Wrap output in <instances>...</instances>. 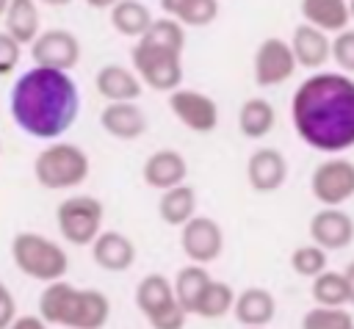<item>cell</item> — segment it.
Listing matches in <instances>:
<instances>
[{"label": "cell", "instance_id": "cell-1", "mask_svg": "<svg viewBox=\"0 0 354 329\" xmlns=\"http://www.w3.org/2000/svg\"><path fill=\"white\" fill-rule=\"evenodd\" d=\"M290 119L299 138L318 152H346L354 147V77L343 72H315L290 97Z\"/></svg>", "mask_w": 354, "mask_h": 329}, {"label": "cell", "instance_id": "cell-2", "mask_svg": "<svg viewBox=\"0 0 354 329\" xmlns=\"http://www.w3.org/2000/svg\"><path fill=\"white\" fill-rule=\"evenodd\" d=\"M8 111L25 135L58 141L77 122L80 91L69 72L33 66L14 80Z\"/></svg>", "mask_w": 354, "mask_h": 329}, {"label": "cell", "instance_id": "cell-3", "mask_svg": "<svg viewBox=\"0 0 354 329\" xmlns=\"http://www.w3.org/2000/svg\"><path fill=\"white\" fill-rule=\"evenodd\" d=\"M47 326L64 329H102L111 318V301L102 290L75 288L66 279L44 285L39 296V312Z\"/></svg>", "mask_w": 354, "mask_h": 329}, {"label": "cell", "instance_id": "cell-4", "mask_svg": "<svg viewBox=\"0 0 354 329\" xmlns=\"http://www.w3.org/2000/svg\"><path fill=\"white\" fill-rule=\"evenodd\" d=\"M91 160L83 147L72 141H50L33 160V177L47 191H69L86 182Z\"/></svg>", "mask_w": 354, "mask_h": 329}, {"label": "cell", "instance_id": "cell-5", "mask_svg": "<svg viewBox=\"0 0 354 329\" xmlns=\"http://www.w3.org/2000/svg\"><path fill=\"white\" fill-rule=\"evenodd\" d=\"M11 257H14V265L25 276L44 282V285L64 279L69 271V257H66L64 246L41 232H30V229H22L11 238Z\"/></svg>", "mask_w": 354, "mask_h": 329}, {"label": "cell", "instance_id": "cell-6", "mask_svg": "<svg viewBox=\"0 0 354 329\" xmlns=\"http://www.w3.org/2000/svg\"><path fill=\"white\" fill-rule=\"evenodd\" d=\"M130 61H133V72L141 80V86H149L152 91L171 94L183 83V53L180 50L138 39L130 50Z\"/></svg>", "mask_w": 354, "mask_h": 329}, {"label": "cell", "instance_id": "cell-7", "mask_svg": "<svg viewBox=\"0 0 354 329\" xmlns=\"http://www.w3.org/2000/svg\"><path fill=\"white\" fill-rule=\"evenodd\" d=\"M136 307L152 329H183L188 318L163 274H147L136 285Z\"/></svg>", "mask_w": 354, "mask_h": 329}, {"label": "cell", "instance_id": "cell-8", "mask_svg": "<svg viewBox=\"0 0 354 329\" xmlns=\"http://www.w3.org/2000/svg\"><path fill=\"white\" fill-rule=\"evenodd\" d=\"M102 218H105L102 202L88 194L66 196L55 210L58 232L72 246H91V241L102 232Z\"/></svg>", "mask_w": 354, "mask_h": 329}, {"label": "cell", "instance_id": "cell-9", "mask_svg": "<svg viewBox=\"0 0 354 329\" xmlns=\"http://www.w3.org/2000/svg\"><path fill=\"white\" fill-rule=\"evenodd\" d=\"M310 191L324 207H340L354 196V163L337 155L321 160L313 171Z\"/></svg>", "mask_w": 354, "mask_h": 329}, {"label": "cell", "instance_id": "cell-10", "mask_svg": "<svg viewBox=\"0 0 354 329\" xmlns=\"http://www.w3.org/2000/svg\"><path fill=\"white\" fill-rule=\"evenodd\" d=\"M30 58H33L36 66L69 72L80 61V41L66 28L39 30V36L30 41Z\"/></svg>", "mask_w": 354, "mask_h": 329}, {"label": "cell", "instance_id": "cell-11", "mask_svg": "<svg viewBox=\"0 0 354 329\" xmlns=\"http://www.w3.org/2000/svg\"><path fill=\"white\" fill-rule=\"evenodd\" d=\"M180 246L194 265H205L221 257L224 252V232L216 218L194 216L180 227Z\"/></svg>", "mask_w": 354, "mask_h": 329}, {"label": "cell", "instance_id": "cell-12", "mask_svg": "<svg viewBox=\"0 0 354 329\" xmlns=\"http://www.w3.org/2000/svg\"><path fill=\"white\" fill-rule=\"evenodd\" d=\"M252 69H254V83L257 86H263V88L282 86L296 72V61H293L290 44L285 39H279V36L263 39L257 44V50H254Z\"/></svg>", "mask_w": 354, "mask_h": 329}, {"label": "cell", "instance_id": "cell-13", "mask_svg": "<svg viewBox=\"0 0 354 329\" xmlns=\"http://www.w3.org/2000/svg\"><path fill=\"white\" fill-rule=\"evenodd\" d=\"M171 113L194 133H213L218 124V105L213 97L196 88H174L169 94Z\"/></svg>", "mask_w": 354, "mask_h": 329}, {"label": "cell", "instance_id": "cell-14", "mask_svg": "<svg viewBox=\"0 0 354 329\" xmlns=\"http://www.w3.org/2000/svg\"><path fill=\"white\" fill-rule=\"evenodd\" d=\"M310 238L324 252H340L354 241V218L340 207H321L310 218Z\"/></svg>", "mask_w": 354, "mask_h": 329}, {"label": "cell", "instance_id": "cell-15", "mask_svg": "<svg viewBox=\"0 0 354 329\" xmlns=\"http://www.w3.org/2000/svg\"><path fill=\"white\" fill-rule=\"evenodd\" d=\"M246 180L254 191L260 194H271L279 191L288 180V160L279 149L274 147H260L249 155L246 160Z\"/></svg>", "mask_w": 354, "mask_h": 329}, {"label": "cell", "instance_id": "cell-16", "mask_svg": "<svg viewBox=\"0 0 354 329\" xmlns=\"http://www.w3.org/2000/svg\"><path fill=\"white\" fill-rule=\"evenodd\" d=\"M91 257L102 271L122 274L136 263V243L116 229H102L91 241Z\"/></svg>", "mask_w": 354, "mask_h": 329}, {"label": "cell", "instance_id": "cell-17", "mask_svg": "<svg viewBox=\"0 0 354 329\" xmlns=\"http://www.w3.org/2000/svg\"><path fill=\"white\" fill-rule=\"evenodd\" d=\"M232 315L243 329H266L277 315V299L266 288H246L235 293Z\"/></svg>", "mask_w": 354, "mask_h": 329}, {"label": "cell", "instance_id": "cell-18", "mask_svg": "<svg viewBox=\"0 0 354 329\" xmlns=\"http://www.w3.org/2000/svg\"><path fill=\"white\" fill-rule=\"evenodd\" d=\"M144 182L155 191H169L174 185H183L185 182V174H188V163L185 158L177 152V149H158L152 152L147 160H144Z\"/></svg>", "mask_w": 354, "mask_h": 329}, {"label": "cell", "instance_id": "cell-19", "mask_svg": "<svg viewBox=\"0 0 354 329\" xmlns=\"http://www.w3.org/2000/svg\"><path fill=\"white\" fill-rule=\"evenodd\" d=\"M94 86H97V94L105 102H136L144 91L136 72L122 66V64H105L94 75Z\"/></svg>", "mask_w": 354, "mask_h": 329}, {"label": "cell", "instance_id": "cell-20", "mask_svg": "<svg viewBox=\"0 0 354 329\" xmlns=\"http://www.w3.org/2000/svg\"><path fill=\"white\" fill-rule=\"evenodd\" d=\"M100 124L111 138L136 141L147 130V116L136 102H108L100 113Z\"/></svg>", "mask_w": 354, "mask_h": 329}, {"label": "cell", "instance_id": "cell-21", "mask_svg": "<svg viewBox=\"0 0 354 329\" xmlns=\"http://www.w3.org/2000/svg\"><path fill=\"white\" fill-rule=\"evenodd\" d=\"M290 44V53H293V61L296 66H307V69H318L329 61L332 55V39L329 33L301 22L296 30H293V39L288 41Z\"/></svg>", "mask_w": 354, "mask_h": 329}, {"label": "cell", "instance_id": "cell-22", "mask_svg": "<svg viewBox=\"0 0 354 329\" xmlns=\"http://www.w3.org/2000/svg\"><path fill=\"white\" fill-rule=\"evenodd\" d=\"M3 25L19 47L22 44H30L36 36H39V25H41V17H39V6L36 0H8L6 11H3Z\"/></svg>", "mask_w": 354, "mask_h": 329}, {"label": "cell", "instance_id": "cell-23", "mask_svg": "<svg viewBox=\"0 0 354 329\" xmlns=\"http://www.w3.org/2000/svg\"><path fill=\"white\" fill-rule=\"evenodd\" d=\"M301 17L324 33H340L351 22L348 0H301Z\"/></svg>", "mask_w": 354, "mask_h": 329}, {"label": "cell", "instance_id": "cell-24", "mask_svg": "<svg viewBox=\"0 0 354 329\" xmlns=\"http://www.w3.org/2000/svg\"><path fill=\"white\" fill-rule=\"evenodd\" d=\"M158 216L169 227H183L188 218L196 216V191L191 185H174L169 191H160L158 199Z\"/></svg>", "mask_w": 354, "mask_h": 329}, {"label": "cell", "instance_id": "cell-25", "mask_svg": "<svg viewBox=\"0 0 354 329\" xmlns=\"http://www.w3.org/2000/svg\"><path fill=\"white\" fill-rule=\"evenodd\" d=\"M160 8L183 28H205L218 17V0H160Z\"/></svg>", "mask_w": 354, "mask_h": 329}, {"label": "cell", "instance_id": "cell-26", "mask_svg": "<svg viewBox=\"0 0 354 329\" xmlns=\"http://www.w3.org/2000/svg\"><path fill=\"white\" fill-rule=\"evenodd\" d=\"M277 124V111L268 100L252 97L238 108V130L246 138H266Z\"/></svg>", "mask_w": 354, "mask_h": 329}, {"label": "cell", "instance_id": "cell-27", "mask_svg": "<svg viewBox=\"0 0 354 329\" xmlns=\"http://www.w3.org/2000/svg\"><path fill=\"white\" fill-rule=\"evenodd\" d=\"M152 11L141 3V0H119L111 8V25L116 33L127 36V39H141L147 33V28L152 25Z\"/></svg>", "mask_w": 354, "mask_h": 329}, {"label": "cell", "instance_id": "cell-28", "mask_svg": "<svg viewBox=\"0 0 354 329\" xmlns=\"http://www.w3.org/2000/svg\"><path fill=\"white\" fill-rule=\"evenodd\" d=\"M213 276L207 274V268L205 265H183L180 271H177V276H174V282H171V290H174V299H177V304L185 310V315H191L194 312V304H196V299L202 296V290H205V285L210 282Z\"/></svg>", "mask_w": 354, "mask_h": 329}, {"label": "cell", "instance_id": "cell-29", "mask_svg": "<svg viewBox=\"0 0 354 329\" xmlns=\"http://www.w3.org/2000/svg\"><path fill=\"white\" fill-rule=\"evenodd\" d=\"M232 301H235V290H232V285H230V282H221V279H210V282L205 285L202 296L196 299L191 315L216 321V318H224L227 312H232Z\"/></svg>", "mask_w": 354, "mask_h": 329}, {"label": "cell", "instance_id": "cell-30", "mask_svg": "<svg viewBox=\"0 0 354 329\" xmlns=\"http://www.w3.org/2000/svg\"><path fill=\"white\" fill-rule=\"evenodd\" d=\"M313 299L318 307H343L348 304V288L343 279V271H321L313 276Z\"/></svg>", "mask_w": 354, "mask_h": 329}, {"label": "cell", "instance_id": "cell-31", "mask_svg": "<svg viewBox=\"0 0 354 329\" xmlns=\"http://www.w3.org/2000/svg\"><path fill=\"white\" fill-rule=\"evenodd\" d=\"M301 329H354V315L343 307H310Z\"/></svg>", "mask_w": 354, "mask_h": 329}, {"label": "cell", "instance_id": "cell-32", "mask_svg": "<svg viewBox=\"0 0 354 329\" xmlns=\"http://www.w3.org/2000/svg\"><path fill=\"white\" fill-rule=\"evenodd\" d=\"M326 265H329V257H326V252H324L321 246H315V243L296 246L293 254H290V268H293L299 276H307V279H313V276H318L321 271H326Z\"/></svg>", "mask_w": 354, "mask_h": 329}, {"label": "cell", "instance_id": "cell-33", "mask_svg": "<svg viewBox=\"0 0 354 329\" xmlns=\"http://www.w3.org/2000/svg\"><path fill=\"white\" fill-rule=\"evenodd\" d=\"M141 39H147V41H152V44H163V47L180 50V53H183V47H185V30H183V25L174 22V19H169V17L152 19V25L147 28V33H144Z\"/></svg>", "mask_w": 354, "mask_h": 329}, {"label": "cell", "instance_id": "cell-34", "mask_svg": "<svg viewBox=\"0 0 354 329\" xmlns=\"http://www.w3.org/2000/svg\"><path fill=\"white\" fill-rule=\"evenodd\" d=\"M329 58H335V64L340 66L343 75H348V77L354 75V30H351V28L335 33L332 55H329Z\"/></svg>", "mask_w": 354, "mask_h": 329}, {"label": "cell", "instance_id": "cell-35", "mask_svg": "<svg viewBox=\"0 0 354 329\" xmlns=\"http://www.w3.org/2000/svg\"><path fill=\"white\" fill-rule=\"evenodd\" d=\"M19 58H22V47L8 33L0 30V77L11 75L17 69V64H19Z\"/></svg>", "mask_w": 354, "mask_h": 329}, {"label": "cell", "instance_id": "cell-36", "mask_svg": "<svg viewBox=\"0 0 354 329\" xmlns=\"http://www.w3.org/2000/svg\"><path fill=\"white\" fill-rule=\"evenodd\" d=\"M17 318V301L8 285L0 279V329H8V323Z\"/></svg>", "mask_w": 354, "mask_h": 329}, {"label": "cell", "instance_id": "cell-37", "mask_svg": "<svg viewBox=\"0 0 354 329\" xmlns=\"http://www.w3.org/2000/svg\"><path fill=\"white\" fill-rule=\"evenodd\" d=\"M8 329H47V323L39 318V315H17Z\"/></svg>", "mask_w": 354, "mask_h": 329}, {"label": "cell", "instance_id": "cell-38", "mask_svg": "<svg viewBox=\"0 0 354 329\" xmlns=\"http://www.w3.org/2000/svg\"><path fill=\"white\" fill-rule=\"evenodd\" d=\"M343 279H346V288H348V304H354V260L346 265Z\"/></svg>", "mask_w": 354, "mask_h": 329}, {"label": "cell", "instance_id": "cell-39", "mask_svg": "<svg viewBox=\"0 0 354 329\" xmlns=\"http://www.w3.org/2000/svg\"><path fill=\"white\" fill-rule=\"evenodd\" d=\"M86 3H88L91 8H97V11H105V8L111 11V8H113V6L119 3V0H86Z\"/></svg>", "mask_w": 354, "mask_h": 329}, {"label": "cell", "instance_id": "cell-40", "mask_svg": "<svg viewBox=\"0 0 354 329\" xmlns=\"http://www.w3.org/2000/svg\"><path fill=\"white\" fill-rule=\"evenodd\" d=\"M36 3H44V6H53V8H64V6H69L72 0H36Z\"/></svg>", "mask_w": 354, "mask_h": 329}, {"label": "cell", "instance_id": "cell-41", "mask_svg": "<svg viewBox=\"0 0 354 329\" xmlns=\"http://www.w3.org/2000/svg\"><path fill=\"white\" fill-rule=\"evenodd\" d=\"M348 17H351V22H354V0H348Z\"/></svg>", "mask_w": 354, "mask_h": 329}, {"label": "cell", "instance_id": "cell-42", "mask_svg": "<svg viewBox=\"0 0 354 329\" xmlns=\"http://www.w3.org/2000/svg\"><path fill=\"white\" fill-rule=\"evenodd\" d=\"M6 6H8V0H0V17H3V11H6Z\"/></svg>", "mask_w": 354, "mask_h": 329}]
</instances>
